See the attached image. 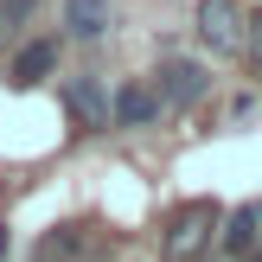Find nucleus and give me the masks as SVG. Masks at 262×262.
<instances>
[{"label":"nucleus","instance_id":"f257e3e1","mask_svg":"<svg viewBox=\"0 0 262 262\" xmlns=\"http://www.w3.org/2000/svg\"><path fill=\"white\" fill-rule=\"evenodd\" d=\"M217 205L211 199H192V205H179L173 217H166V237H160V256L166 262H199L205 250L217 243Z\"/></svg>","mask_w":262,"mask_h":262},{"label":"nucleus","instance_id":"f03ea898","mask_svg":"<svg viewBox=\"0 0 262 262\" xmlns=\"http://www.w3.org/2000/svg\"><path fill=\"white\" fill-rule=\"evenodd\" d=\"M154 90H160L166 109H199L211 96V71H205V58H166L154 71Z\"/></svg>","mask_w":262,"mask_h":262},{"label":"nucleus","instance_id":"7ed1b4c3","mask_svg":"<svg viewBox=\"0 0 262 262\" xmlns=\"http://www.w3.org/2000/svg\"><path fill=\"white\" fill-rule=\"evenodd\" d=\"M243 26H250L243 0H199V45L205 51L237 58V51H243Z\"/></svg>","mask_w":262,"mask_h":262},{"label":"nucleus","instance_id":"20e7f679","mask_svg":"<svg viewBox=\"0 0 262 262\" xmlns=\"http://www.w3.org/2000/svg\"><path fill=\"white\" fill-rule=\"evenodd\" d=\"M64 109H71V122H77V135H109V83H102V77H71V83H64Z\"/></svg>","mask_w":262,"mask_h":262},{"label":"nucleus","instance_id":"39448f33","mask_svg":"<svg viewBox=\"0 0 262 262\" xmlns=\"http://www.w3.org/2000/svg\"><path fill=\"white\" fill-rule=\"evenodd\" d=\"M166 115L160 90H154V77H128L122 90H109V122L115 128H154Z\"/></svg>","mask_w":262,"mask_h":262},{"label":"nucleus","instance_id":"423d86ee","mask_svg":"<svg viewBox=\"0 0 262 262\" xmlns=\"http://www.w3.org/2000/svg\"><path fill=\"white\" fill-rule=\"evenodd\" d=\"M217 250H224V262H243L262 250V211L256 205H237L230 217H217Z\"/></svg>","mask_w":262,"mask_h":262},{"label":"nucleus","instance_id":"0eeeda50","mask_svg":"<svg viewBox=\"0 0 262 262\" xmlns=\"http://www.w3.org/2000/svg\"><path fill=\"white\" fill-rule=\"evenodd\" d=\"M51 71H58V38H19V51H13V64H7V83L32 90V83H45Z\"/></svg>","mask_w":262,"mask_h":262},{"label":"nucleus","instance_id":"6e6552de","mask_svg":"<svg viewBox=\"0 0 262 262\" xmlns=\"http://www.w3.org/2000/svg\"><path fill=\"white\" fill-rule=\"evenodd\" d=\"M115 26V0H64V32L83 38V45H96V38H109Z\"/></svg>","mask_w":262,"mask_h":262},{"label":"nucleus","instance_id":"1a4fd4ad","mask_svg":"<svg viewBox=\"0 0 262 262\" xmlns=\"http://www.w3.org/2000/svg\"><path fill=\"white\" fill-rule=\"evenodd\" d=\"M90 250V230L83 224H51L45 237L32 243V262H71V256H83Z\"/></svg>","mask_w":262,"mask_h":262},{"label":"nucleus","instance_id":"9d476101","mask_svg":"<svg viewBox=\"0 0 262 262\" xmlns=\"http://www.w3.org/2000/svg\"><path fill=\"white\" fill-rule=\"evenodd\" d=\"M32 13H38V0H0V45H19Z\"/></svg>","mask_w":262,"mask_h":262},{"label":"nucleus","instance_id":"9b49d317","mask_svg":"<svg viewBox=\"0 0 262 262\" xmlns=\"http://www.w3.org/2000/svg\"><path fill=\"white\" fill-rule=\"evenodd\" d=\"M243 58H250V71L262 77V13H250V26H243Z\"/></svg>","mask_w":262,"mask_h":262},{"label":"nucleus","instance_id":"f8f14e48","mask_svg":"<svg viewBox=\"0 0 262 262\" xmlns=\"http://www.w3.org/2000/svg\"><path fill=\"white\" fill-rule=\"evenodd\" d=\"M7 250H13V237H7V224H0V262H7Z\"/></svg>","mask_w":262,"mask_h":262},{"label":"nucleus","instance_id":"ddd939ff","mask_svg":"<svg viewBox=\"0 0 262 262\" xmlns=\"http://www.w3.org/2000/svg\"><path fill=\"white\" fill-rule=\"evenodd\" d=\"M243 262H262V250H256V256H243Z\"/></svg>","mask_w":262,"mask_h":262},{"label":"nucleus","instance_id":"4468645a","mask_svg":"<svg viewBox=\"0 0 262 262\" xmlns=\"http://www.w3.org/2000/svg\"><path fill=\"white\" fill-rule=\"evenodd\" d=\"M256 211H262V205H256Z\"/></svg>","mask_w":262,"mask_h":262}]
</instances>
